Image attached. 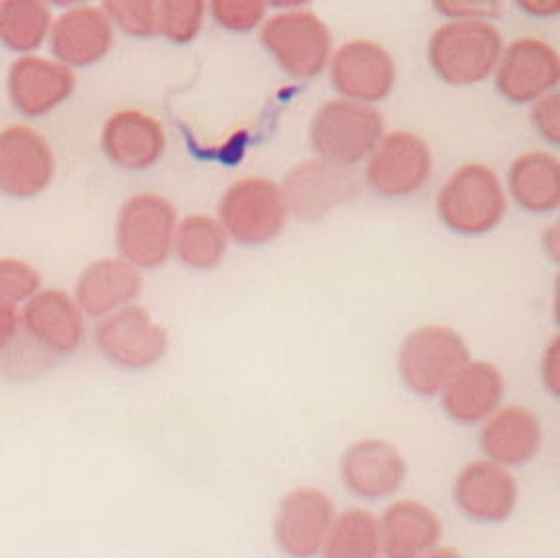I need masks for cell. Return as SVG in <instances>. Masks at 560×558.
Here are the masks:
<instances>
[{"label":"cell","mask_w":560,"mask_h":558,"mask_svg":"<svg viewBox=\"0 0 560 558\" xmlns=\"http://www.w3.org/2000/svg\"><path fill=\"white\" fill-rule=\"evenodd\" d=\"M504 396L502 373L487 361H469L443 388V410L459 423L485 420Z\"/></svg>","instance_id":"7402d4cb"},{"label":"cell","mask_w":560,"mask_h":558,"mask_svg":"<svg viewBox=\"0 0 560 558\" xmlns=\"http://www.w3.org/2000/svg\"><path fill=\"white\" fill-rule=\"evenodd\" d=\"M20 328L49 360L71 356L84 338L81 309L59 289L39 291L30 299L20 315Z\"/></svg>","instance_id":"30bf717a"},{"label":"cell","mask_w":560,"mask_h":558,"mask_svg":"<svg viewBox=\"0 0 560 558\" xmlns=\"http://www.w3.org/2000/svg\"><path fill=\"white\" fill-rule=\"evenodd\" d=\"M112 42L114 32L109 19L96 7L67 10L51 27V49L67 67L98 63L108 55Z\"/></svg>","instance_id":"ffe728a7"},{"label":"cell","mask_w":560,"mask_h":558,"mask_svg":"<svg viewBox=\"0 0 560 558\" xmlns=\"http://www.w3.org/2000/svg\"><path fill=\"white\" fill-rule=\"evenodd\" d=\"M77 86L67 65L44 57H22L10 67L9 96L14 108L27 117H42L61 106Z\"/></svg>","instance_id":"2e32d148"},{"label":"cell","mask_w":560,"mask_h":558,"mask_svg":"<svg viewBox=\"0 0 560 558\" xmlns=\"http://www.w3.org/2000/svg\"><path fill=\"white\" fill-rule=\"evenodd\" d=\"M498 63V91L515 104L534 102L559 82V55L541 39L515 42Z\"/></svg>","instance_id":"5bb4252c"},{"label":"cell","mask_w":560,"mask_h":558,"mask_svg":"<svg viewBox=\"0 0 560 558\" xmlns=\"http://www.w3.org/2000/svg\"><path fill=\"white\" fill-rule=\"evenodd\" d=\"M502 55L497 27L479 20H459L435 32L428 57L435 74L453 86H467L487 79Z\"/></svg>","instance_id":"6da1fadb"},{"label":"cell","mask_w":560,"mask_h":558,"mask_svg":"<svg viewBox=\"0 0 560 558\" xmlns=\"http://www.w3.org/2000/svg\"><path fill=\"white\" fill-rule=\"evenodd\" d=\"M380 549V522L373 513L353 508L332 523L323 558H375Z\"/></svg>","instance_id":"83f0119b"},{"label":"cell","mask_w":560,"mask_h":558,"mask_svg":"<svg viewBox=\"0 0 560 558\" xmlns=\"http://www.w3.org/2000/svg\"><path fill=\"white\" fill-rule=\"evenodd\" d=\"M335 523V505L317 488H298L283 498L273 533L291 558H313L325 547Z\"/></svg>","instance_id":"8fae6325"},{"label":"cell","mask_w":560,"mask_h":558,"mask_svg":"<svg viewBox=\"0 0 560 558\" xmlns=\"http://www.w3.org/2000/svg\"><path fill=\"white\" fill-rule=\"evenodd\" d=\"M262 44L281 69L295 79L317 77L325 69L332 37L313 12H281L262 27Z\"/></svg>","instance_id":"52a82bcc"},{"label":"cell","mask_w":560,"mask_h":558,"mask_svg":"<svg viewBox=\"0 0 560 558\" xmlns=\"http://www.w3.org/2000/svg\"><path fill=\"white\" fill-rule=\"evenodd\" d=\"M20 328V315L14 303L0 298V356L16 338Z\"/></svg>","instance_id":"e575fe53"},{"label":"cell","mask_w":560,"mask_h":558,"mask_svg":"<svg viewBox=\"0 0 560 558\" xmlns=\"http://www.w3.org/2000/svg\"><path fill=\"white\" fill-rule=\"evenodd\" d=\"M422 558H463L459 553L455 549H450V547H443V549H432L430 553H425Z\"/></svg>","instance_id":"74e56055"},{"label":"cell","mask_w":560,"mask_h":558,"mask_svg":"<svg viewBox=\"0 0 560 558\" xmlns=\"http://www.w3.org/2000/svg\"><path fill=\"white\" fill-rule=\"evenodd\" d=\"M174 251L184 266L211 270L225 256V229L213 217H188L174 234Z\"/></svg>","instance_id":"484cf974"},{"label":"cell","mask_w":560,"mask_h":558,"mask_svg":"<svg viewBox=\"0 0 560 558\" xmlns=\"http://www.w3.org/2000/svg\"><path fill=\"white\" fill-rule=\"evenodd\" d=\"M106 16L116 20L126 34L137 37H151L159 34L156 2L153 0H127V2H104Z\"/></svg>","instance_id":"f546056e"},{"label":"cell","mask_w":560,"mask_h":558,"mask_svg":"<svg viewBox=\"0 0 560 558\" xmlns=\"http://www.w3.org/2000/svg\"><path fill=\"white\" fill-rule=\"evenodd\" d=\"M517 487L506 468L492 461H475L455 483V504L469 520L500 523L514 512Z\"/></svg>","instance_id":"e0dca14e"},{"label":"cell","mask_w":560,"mask_h":558,"mask_svg":"<svg viewBox=\"0 0 560 558\" xmlns=\"http://www.w3.org/2000/svg\"><path fill=\"white\" fill-rule=\"evenodd\" d=\"M39 286L42 276L34 266L16 258L0 260V298L10 303L30 301L39 293Z\"/></svg>","instance_id":"4dcf8cb0"},{"label":"cell","mask_w":560,"mask_h":558,"mask_svg":"<svg viewBox=\"0 0 560 558\" xmlns=\"http://www.w3.org/2000/svg\"><path fill=\"white\" fill-rule=\"evenodd\" d=\"M522 9L527 10L529 14L537 16H549L559 10V2H549V0H534V2H520Z\"/></svg>","instance_id":"8d00e7d4"},{"label":"cell","mask_w":560,"mask_h":558,"mask_svg":"<svg viewBox=\"0 0 560 558\" xmlns=\"http://www.w3.org/2000/svg\"><path fill=\"white\" fill-rule=\"evenodd\" d=\"M176 211L168 199L139 194L119 211L116 243L119 253L136 268H156L171 256Z\"/></svg>","instance_id":"5b68a950"},{"label":"cell","mask_w":560,"mask_h":558,"mask_svg":"<svg viewBox=\"0 0 560 558\" xmlns=\"http://www.w3.org/2000/svg\"><path fill=\"white\" fill-rule=\"evenodd\" d=\"M360 189L355 174L343 166L311 159L298 164L283 182L285 206L305 221H317L338 204L352 199Z\"/></svg>","instance_id":"7c38bea8"},{"label":"cell","mask_w":560,"mask_h":558,"mask_svg":"<svg viewBox=\"0 0 560 558\" xmlns=\"http://www.w3.org/2000/svg\"><path fill=\"white\" fill-rule=\"evenodd\" d=\"M266 4L260 0H215L211 14L229 32H250L264 19Z\"/></svg>","instance_id":"1f68e13d"},{"label":"cell","mask_w":560,"mask_h":558,"mask_svg":"<svg viewBox=\"0 0 560 558\" xmlns=\"http://www.w3.org/2000/svg\"><path fill=\"white\" fill-rule=\"evenodd\" d=\"M438 211L455 233L485 234L504 217V189L497 174L485 164H465L443 184Z\"/></svg>","instance_id":"3957f363"},{"label":"cell","mask_w":560,"mask_h":558,"mask_svg":"<svg viewBox=\"0 0 560 558\" xmlns=\"http://www.w3.org/2000/svg\"><path fill=\"white\" fill-rule=\"evenodd\" d=\"M542 373H545L547 387L551 388L555 395H559V338H555L547 350Z\"/></svg>","instance_id":"d590c367"},{"label":"cell","mask_w":560,"mask_h":558,"mask_svg":"<svg viewBox=\"0 0 560 558\" xmlns=\"http://www.w3.org/2000/svg\"><path fill=\"white\" fill-rule=\"evenodd\" d=\"M55 159L46 137L26 126L0 131V191L10 198H34L54 181Z\"/></svg>","instance_id":"9c48e42d"},{"label":"cell","mask_w":560,"mask_h":558,"mask_svg":"<svg viewBox=\"0 0 560 558\" xmlns=\"http://www.w3.org/2000/svg\"><path fill=\"white\" fill-rule=\"evenodd\" d=\"M203 12L206 4L201 0H161L156 2L159 34L178 46L190 44L198 36Z\"/></svg>","instance_id":"f1b7e54d"},{"label":"cell","mask_w":560,"mask_h":558,"mask_svg":"<svg viewBox=\"0 0 560 558\" xmlns=\"http://www.w3.org/2000/svg\"><path fill=\"white\" fill-rule=\"evenodd\" d=\"M535 127L541 131L545 139H549L551 143H559L560 139V96L557 92H552L549 96L539 100L535 104L534 112Z\"/></svg>","instance_id":"d6a6232c"},{"label":"cell","mask_w":560,"mask_h":558,"mask_svg":"<svg viewBox=\"0 0 560 558\" xmlns=\"http://www.w3.org/2000/svg\"><path fill=\"white\" fill-rule=\"evenodd\" d=\"M100 353L119 370L153 368L168 348V334L143 306L127 305L106 316L94 333Z\"/></svg>","instance_id":"ba28073f"},{"label":"cell","mask_w":560,"mask_h":558,"mask_svg":"<svg viewBox=\"0 0 560 558\" xmlns=\"http://www.w3.org/2000/svg\"><path fill=\"white\" fill-rule=\"evenodd\" d=\"M435 9L442 10L447 16H459V19H470V16H498L500 10L504 9L502 2H492V0H472V2H435Z\"/></svg>","instance_id":"836d02e7"},{"label":"cell","mask_w":560,"mask_h":558,"mask_svg":"<svg viewBox=\"0 0 560 558\" xmlns=\"http://www.w3.org/2000/svg\"><path fill=\"white\" fill-rule=\"evenodd\" d=\"M51 30V12L39 0L0 2V42L12 51H32Z\"/></svg>","instance_id":"4316f807"},{"label":"cell","mask_w":560,"mask_h":558,"mask_svg":"<svg viewBox=\"0 0 560 558\" xmlns=\"http://www.w3.org/2000/svg\"><path fill=\"white\" fill-rule=\"evenodd\" d=\"M482 450L498 465L522 467L534 460L541 443V428L534 412L524 406H508L490 418L480 435Z\"/></svg>","instance_id":"cb8c5ba5"},{"label":"cell","mask_w":560,"mask_h":558,"mask_svg":"<svg viewBox=\"0 0 560 558\" xmlns=\"http://www.w3.org/2000/svg\"><path fill=\"white\" fill-rule=\"evenodd\" d=\"M381 547L389 558H422L435 549L442 523L428 505L398 500L380 522Z\"/></svg>","instance_id":"603a6c76"},{"label":"cell","mask_w":560,"mask_h":558,"mask_svg":"<svg viewBox=\"0 0 560 558\" xmlns=\"http://www.w3.org/2000/svg\"><path fill=\"white\" fill-rule=\"evenodd\" d=\"M332 84L348 98L380 102L395 84V61L387 49L368 39L350 42L335 55Z\"/></svg>","instance_id":"9a60e30c"},{"label":"cell","mask_w":560,"mask_h":558,"mask_svg":"<svg viewBox=\"0 0 560 558\" xmlns=\"http://www.w3.org/2000/svg\"><path fill=\"white\" fill-rule=\"evenodd\" d=\"M288 206L276 184L266 178H246L226 189L219 204L225 233L236 243L264 244L276 239L285 225Z\"/></svg>","instance_id":"8992f818"},{"label":"cell","mask_w":560,"mask_h":558,"mask_svg":"<svg viewBox=\"0 0 560 558\" xmlns=\"http://www.w3.org/2000/svg\"><path fill=\"white\" fill-rule=\"evenodd\" d=\"M469 363L462 336L445 326H422L400 346L398 371L412 393L434 396Z\"/></svg>","instance_id":"277c9868"},{"label":"cell","mask_w":560,"mask_h":558,"mask_svg":"<svg viewBox=\"0 0 560 558\" xmlns=\"http://www.w3.org/2000/svg\"><path fill=\"white\" fill-rule=\"evenodd\" d=\"M405 477L407 461L397 447L383 440H363L343 453V485L365 500H383L395 495Z\"/></svg>","instance_id":"ac0fdd59"},{"label":"cell","mask_w":560,"mask_h":558,"mask_svg":"<svg viewBox=\"0 0 560 558\" xmlns=\"http://www.w3.org/2000/svg\"><path fill=\"white\" fill-rule=\"evenodd\" d=\"M508 181L515 201L527 211L545 213L559 206L560 164L552 154H522L512 164Z\"/></svg>","instance_id":"d4e9b609"},{"label":"cell","mask_w":560,"mask_h":558,"mask_svg":"<svg viewBox=\"0 0 560 558\" xmlns=\"http://www.w3.org/2000/svg\"><path fill=\"white\" fill-rule=\"evenodd\" d=\"M161 121L137 109H121L102 131V147L112 163L124 171H147L164 151Z\"/></svg>","instance_id":"d6986e66"},{"label":"cell","mask_w":560,"mask_h":558,"mask_svg":"<svg viewBox=\"0 0 560 558\" xmlns=\"http://www.w3.org/2000/svg\"><path fill=\"white\" fill-rule=\"evenodd\" d=\"M143 278L133 264L102 258L89 264L74 288V301L86 315L108 316L139 295Z\"/></svg>","instance_id":"44dd1931"},{"label":"cell","mask_w":560,"mask_h":558,"mask_svg":"<svg viewBox=\"0 0 560 558\" xmlns=\"http://www.w3.org/2000/svg\"><path fill=\"white\" fill-rule=\"evenodd\" d=\"M383 117L360 102L335 100L318 109L311 124V143L323 161L336 166L360 163L381 143Z\"/></svg>","instance_id":"7a4b0ae2"},{"label":"cell","mask_w":560,"mask_h":558,"mask_svg":"<svg viewBox=\"0 0 560 558\" xmlns=\"http://www.w3.org/2000/svg\"><path fill=\"white\" fill-rule=\"evenodd\" d=\"M432 172V154L422 137L397 131L381 139L368 164V181L383 196L402 198L424 186Z\"/></svg>","instance_id":"4fadbf2b"}]
</instances>
